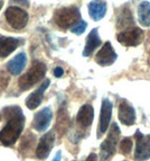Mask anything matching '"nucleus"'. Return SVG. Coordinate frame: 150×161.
Instances as JSON below:
<instances>
[{"instance_id": "26", "label": "nucleus", "mask_w": 150, "mask_h": 161, "mask_svg": "<svg viewBox=\"0 0 150 161\" xmlns=\"http://www.w3.org/2000/svg\"><path fill=\"white\" fill-rule=\"evenodd\" d=\"M85 161H97V154L95 153H91Z\"/></svg>"}, {"instance_id": "7", "label": "nucleus", "mask_w": 150, "mask_h": 161, "mask_svg": "<svg viewBox=\"0 0 150 161\" xmlns=\"http://www.w3.org/2000/svg\"><path fill=\"white\" fill-rule=\"evenodd\" d=\"M54 142H55V135L54 132L49 131L48 133H46L42 136L39 140V143L37 144V149H36V157L39 160H45L47 157L49 156L52 149L54 147Z\"/></svg>"}, {"instance_id": "12", "label": "nucleus", "mask_w": 150, "mask_h": 161, "mask_svg": "<svg viewBox=\"0 0 150 161\" xmlns=\"http://www.w3.org/2000/svg\"><path fill=\"white\" fill-rule=\"evenodd\" d=\"M118 115L120 122L124 125H132L136 122V112L131 105H129L126 100H122L119 105Z\"/></svg>"}, {"instance_id": "4", "label": "nucleus", "mask_w": 150, "mask_h": 161, "mask_svg": "<svg viewBox=\"0 0 150 161\" xmlns=\"http://www.w3.org/2000/svg\"><path fill=\"white\" fill-rule=\"evenodd\" d=\"M119 135H120V130L117 124H113L108 137L101 144V161H110V159L114 156Z\"/></svg>"}, {"instance_id": "24", "label": "nucleus", "mask_w": 150, "mask_h": 161, "mask_svg": "<svg viewBox=\"0 0 150 161\" xmlns=\"http://www.w3.org/2000/svg\"><path fill=\"white\" fill-rule=\"evenodd\" d=\"M63 75H64V70H63L61 67H57L54 69V75H55L56 78H61Z\"/></svg>"}, {"instance_id": "27", "label": "nucleus", "mask_w": 150, "mask_h": 161, "mask_svg": "<svg viewBox=\"0 0 150 161\" xmlns=\"http://www.w3.org/2000/svg\"><path fill=\"white\" fill-rule=\"evenodd\" d=\"M61 158H62V154H61V151H58V152L55 154V157H54L52 161H61Z\"/></svg>"}, {"instance_id": "9", "label": "nucleus", "mask_w": 150, "mask_h": 161, "mask_svg": "<svg viewBox=\"0 0 150 161\" xmlns=\"http://www.w3.org/2000/svg\"><path fill=\"white\" fill-rule=\"evenodd\" d=\"M150 158V135L143 136L137 132V148L134 159L136 161H145Z\"/></svg>"}, {"instance_id": "21", "label": "nucleus", "mask_w": 150, "mask_h": 161, "mask_svg": "<svg viewBox=\"0 0 150 161\" xmlns=\"http://www.w3.org/2000/svg\"><path fill=\"white\" fill-rule=\"evenodd\" d=\"M35 144V136L32 133L28 132L26 135L24 136L22 141V145H20V151L22 150H26V151H29L32 150V145Z\"/></svg>"}, {"instance_id": "19", "label": "nucleus", "mask_w": 150, "mask_h": 161, "mask_svg": "<svg viewBox=\"0 0 150 161\" xmlns=\"http://www.w3.org/2000/svg\"><path fill=\"white\" fill-rule=\"evenodd\" d=\"M70 125V117L67 114L66 109L64 107H61L57 113V121H56V130L59 135H63L66 132L67 127Z\"/></svg>"}, {"instance_id": "18", "label": "nucleus", "mask_w": 150, "mask_h": 161, "mask_svg": "<svg viewBox=\"0 0 150 161\" xmlns=\"http://www.w3.org/2000/svg\"><path fill=\"white\" fill-rule=\"evenodd\" d=\"M101 44V40L99 37V34H98V30L94 28L90 32V34L88 35V38H86V43H85V47H84L83 51V55L84 57H90L93 51L98 46Z\"/></svg>"}, {"instance_id": "5", "label": "nucleus", "mask_w": 150, "mask_h": 161, "mask_svg": "<svg viewBox=\"0 0 150 161\" xmlns=\"http://www.w3.org/2000/svg\"><path fill=\"white\" fill-rule=\"evenodd\" d=\"M7 23L15 30H22L28 23V14L19 7H9L6 10Z\"/></svg>"}, {"instance_id": "3", "label": "nucleus", "mask_w": 150, "mask_h": 161, "mask_svg": "<svg viewBox=\"0 0 150 161\" xmlns=\"http://www.w3.org/2000/svg\"><path fill=\"white\" fill-rule=\"evenodd\" d=\"M80 10L75 7H70V8L58 9L54 15V20L56 25L65 30L68 27H73L76 23L80 22Z\"/></svg>"}, {"instance_id": "10", "label": "nucleus", "mask_w": 150, "mask_h": 161, "mask_svg": "<svg viewBox=\"0 0 150 161\" xmlns=\"http://www.w3.org/2000/svg\"><path fill=\"white\" fill-rule=\"evenodd\" d=\"M53 113L49 107H45L42 110H39L34 117L32 121V127L37 132H44L48 129L49 124H51Z\"/></svg>"}, {"instance_id": "14", "label": "nucleus", "mask_w": 150, "mask_h": 161, "mask_svg": "<svg viewBox=\"0 0 150 161\" xmlns=\"http://www.w3.org/2000/svg\"><path fill=\"white\" fill-rule=\"evenodd\" d=\"M20 40L15 37L0 36V58H7L19 46Z\"/></svg>"}, {"instance_id": "1", "label": "nucleus", "mask_w": 150, "mask_h": 161, "mask_svg": "<svg viewBox=\"0 0 150 161\" xmlns=\"http://www.w3.org/2000/svg\"><path fill=\"white\" fill-rule=\"evenodd\" d=\"M1 114L7 119V124L0 131V142L6 147H10L16 143L19 135L22 134L24 130V114L18 106L6 107Z\"/></svg>"}, {"instance_id": "23", "label": "nucleus", "mask_w": 150, "mask_h": 161, "mask_svg": "<svg viewBox=\"0 0 150 161\" xmlns=\"http://www.w3.org/2000/svg\"><path fill=\"white\" fill-rule=\"evenodd\" d=\"M86 26H88L86 22H84V20H80V22L76 23V24H75L74 26H73L72 28H71V31H72V33H74V34L81 35L82 33H84V31H85Z\"/></svg>"}, {"instance_id": "11", "label": "nucleus", "mask_w": 150, "mask_h": 161, "mask_svg": "<svg viewBox=\"0 0 150 161\" xmlns=\"http://www.w3.org/2000/svg\"><path fill=\"white\" fill-rule=\"evenodd\" d=\"M111 115H112V103L109 99H103L101 106V113H100V133H105L107 132L108 127L110 125Z\"/></svg>"}, {"instance_id": "17", "label": "nucleus", "mask_w": 150, "mask_h": 161, "mask_svg": "<svg viewBox=\"0 0 150 161\" xmlns=\"http://www.w3.org/2000/svg\"><path fill=\"white\" fill-rule=\"evenodd\" d=\"M88 14L92 17L93 20H100L104 17L105 13H107V3L102 0H93L88 3Z\"/></svg>"}, {"instance_id": "16", "label": "nucleus", "mask_w": 150, "mask_h": 161, "mask_svg": "<svg viewBox=\"0 0 150 161\" xmlns=\"http://www.w3.org/2000/svg\"><path fill=\"white\" fill-rule=\"evenodd\" d=\"M27 63V57L25 53H19L12 60L8 62L7 64V69L12 75H18L19 73H22V71L25 69Z\"/></svg>"}, {"instance_id": "13", "label": "nucleus", "mask_w": 150, "mask_h": 161, "mask_svg": "<svg viewBox=\"0 0 150 161\" xmlns=\"http://www.w3.org/2000/svg\"><path fill=\"white\" fill-rule=\"evenodd\" d=\"M49 83H51V80H45L42 85L39 86V88L36 89L35 92H32L29 96L27 97L26 99V106L29 109H35L40 105L42 100H43L44 97V92L47 88H48Z\"/></svg>"}, {"instance_id": "2", "label": "nucleus", "mask_w": 150, "mask_h": 161, "mask_svg": "<svg viewBox=\"0 0 150 161\" xmlns=\"http://www.w3.org/2000/svg\"><path fill=\"white\" fill-rule=\"evenodd\" d=\"M46 75V65L40 61H34L32 67L25 75H22L18 81V86L22 90H28L34 85L40 81Z\"/></svg>"}, {"instance_id": "15", "label": "nucleus", "mask_w": 150, "mask_h": 161, "mask_svg": "<svg viewBox=\"0 0 150 161\" xmlns=\"http://www.w3.org/2000/svg\"><path fill=\"white\" fill-rule=\"evenodd\" d=\"M94 109L91 105H83L76 116V122L82 127H88L93 122Z\"/></svg>"}, {"instance_id": "28", "label": "nucleus", "mask_w": 150, "mask_h": 161, "mask_svg": "<svg viewBox=\"0 0 150 161\" xmlns=\"http://www.w3.org/2000/svg\"><path fill=\"white\" fill-rule=\"evenodd\" d=\"M2 6H3V0H0V9L2 8Z\"/></svg>"}, {"instance_id": "25", "label": "nucleus", "mask_w": 150, "mask_h": 161, "mask_svg": "<svg viewBox=\"0 0 150 161\" xmlns=\"http://www.w3.org/2000/svg\"><path fill=\"white\" fill-rule=\"evenodd\" d=\"M11 3H19V5L24 6V7H28V6H29V3H28V0H11Z\"/></svg>"}, {"instance_id": "22", "label": "nucleus", "mask_w": 150, "mask_h": 161, "mask_svg": "<svg viewBox=\"0 0 150 161\" xmlns=\"http://www.w3.org/2000/svg\"><path fill=\"white\" fill-rule=\"evenodd\" d=\"M132 149V140L130 137H124L120 143V151L122 152V154L128 156L129 153L131 152Z\"/></svg>"}, {"instance_id": "20", "label": "nucleus", "mask_w": 150, "mask_h": 161, "mask_svg": "<svg viewBox=\"0 0 150 161\" xmlns=\"http://www.w3.org/2000/svg\"><path fill=\"white\" fill-rule=\"evenodd\" d=\"M138 19L142 26H150V3L143 1L139 5L138 8Z\"/></svg>"}, {"instance_id": "8", "label": "nucleus", "mask_w": 150, "mask_h": 161, "mask_svg": "<svg viewBox=\"0 0 150 161\" xmlns=\"http://www.w3.org/2000/svg\"><path fill=\"white\" fill-rule=\"evenodd\" d=\"M115 60H117V54L110 42H105L104 45L102 46V48L95 55V62L102 67L113 64Z\"/></svg>"}, {"instance_id": "6", "label": "nucleus", "mask_w": 150, "mask_h": 161, "mask_svg": "<svg viewBox=\"0 0 150 161\" xmlns=\"http://www.w3.org/2000/svg\"><path fill=\"white\" fill-rule=\"evenodd\" d=\"M143 40V32L140 28L124 31L118 34V41L124 46H137Z\"/></svg>"}]
</instances>
